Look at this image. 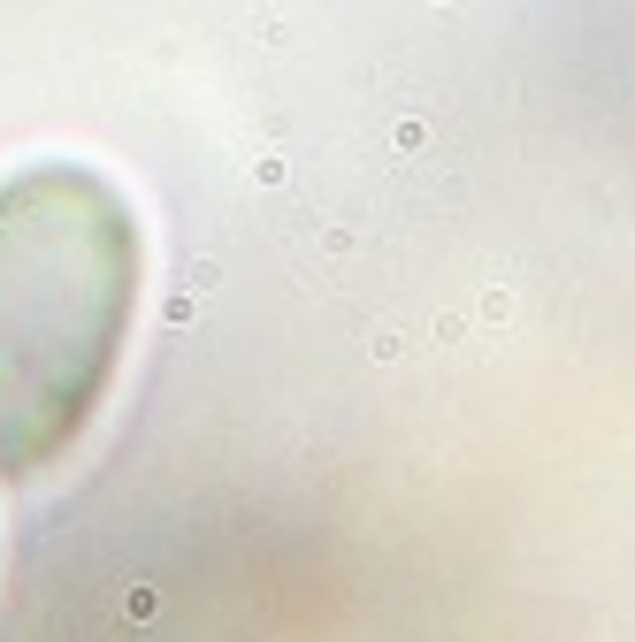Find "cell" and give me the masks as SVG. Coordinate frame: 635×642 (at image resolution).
Masks as SVG:
<instances>
[{
  "label": "cell",
  "mask_w": 635,
  "mask_h": 642,
  "mask_svg": "<svg viewBox=\"0 0 635 642\" xmlns=\"http://www.w3.org/2000/svg\"><path fill=\"white\" fill-rule=\"evenodd\" d=\"M138 214L84 161L0 184V482H39L116 390L138 314Z\"/></svg>",
  "instance_id": "1"
}]
</instances>
